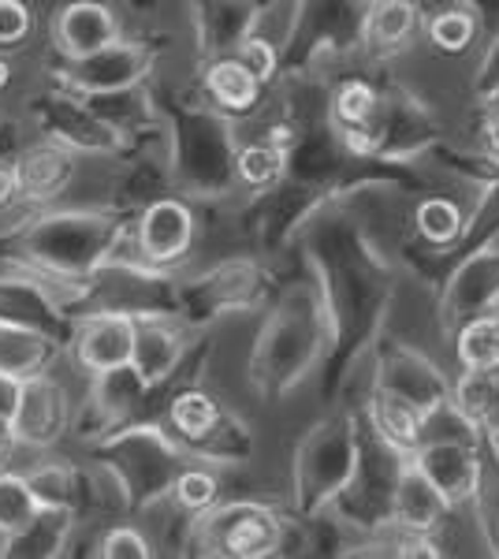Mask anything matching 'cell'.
<instances>
[{"label": "cell", "mask_w": 499, "mask_h": 559, "mask_svg": "<svg viewBox=\"0 0 499 559\" xmlns=\"http://www.w3.org/2000/svg\"><path fill=\"white\" fill-rule=\"evenodd\" d=\"M134 216L105 210H45L0 228V269L26 265L60 280H90L108 265Z\"/></svg>", "instance_id": "1"}, {"label": "cell", "mask_w": 499, "mask_h": 559, "mask_svg": "<svg viewBox=\"0 0 499 559\" xmlns=\"http://www.w3.org/2000/svg\"><path fill=\"white\" fill-rule=\"evenodd\" d=\"M161 112H165L168 131V157H171V179L176 194L183 198H221L239 187L235 173V139L231 116L205 102L202 90H168L157 86Z\"/></svg>", "instance_id": "2"}, {"label": "cell", "mask_w": 499, "mask_h": 559, "mask_svg": "<svg viewBox=\"0 0 499 559\" xmlns=\"http://www.w3.org/2000/svg\"><path fill=\"white\" fill-rule=\"evenodd\" d=\"M90 459L116 477L127 515H146L171 500L176 477L190 463V452L165 421H134L90 444Z\"/></svg>", "instance_id": "3"}, {"label": "cell", "mask_w": 499, "mask_h": 559, "mask_svg": "<svg viewBox=\"0 0 499 559\" xmlns=\"http://www.w3.org/2000/svg\"><path fill=\"white\" fill-rule=\"evenodd\" d=\"M324 340V313L313 292H292L272 310L250 355V381L261 395H284L313 366Z\"/></svg>", "instance_id": "4"}, {"label": "cell", "mask_w": 499, "mask_h": 559, "mask_svg": "<svg viewBox=\"0 0 499 559\" xmlns=\"http://www.w3.org/2000/svg\"><path fill=\"white\" fill-rule=\"evenodd\" d=\"M287 522L258 500H228L209 508L190 522L183 552L228 556V559H265L284 552Z\"/></svg>", "instance_id": "5"}, {"label": "cell", "mask_w": 499, "mask_h": 559, "mask_svg": "<svg viewBox=\"0 0 499 559\" xmlns=\"http://www.w3.org/2000/svg\"><path fill=\"white\" fill-rule=\"evenodd\" d=\"M26 116H31L38 139H49L57 146L79 153V157H97V160H116L131 146L112 123H105L97 116V108L86 102L83 94L68 86L49 83V90L26 102Z\"/></svg>", "instance_id": "6"}, {"label": "cell", "mask_w": 499, "mask_h": 559, "mask_svg": "<svg viewBox=\"0 0 499 559\" xmlns=\"http://www.w3.org/2000/svg\"><path fill=\"white\" fill-rule=\"evenodd\" d=\"M116 310L127 318H179V276L157 265H123L108 261L86 280L83 313Z\"/></svg>", "instance_id": "7"}, {"label": "cell", "mask_w": 499, "mask_h": 559, "mask_svg": "<svg viewBox=\"0 0 499 559\" xmlns=\"http://www.w3.org/2000/svg\"><path fill=\"white\" fill-rule=\"evenodd\" d=\"M134 421H161V407L153 388L139 377V369L120 366L108 373H94L86 400L75 407L71 437H79L83 444H97V440L112 437Z\"/></svg>", "instance_id": "8"}, {"label": "cell", "mask_w": 499, "mask_h": 559, "mask_svg": "<svg viewBox=\"0 0 499 559\" xmlns=\"http://www.w3.org/2000/svg\"><path fill=\"white\" fill-rule=\"evenodd\" d=\"M269 295V276L258 261L231 258L198 276L179 280V321L190 329H209L224 313L258 306Z\"/></svg>", "instance_id": "9"}, {"label": "cell", "mask_w": 499, "mask_h": 559, "mask_svg": "<svg viewBox=\"0 0 499 559\" xmlns=\"http://www.w3.org/2000/svg\"><path fill=\"white\" fill-rule=\"evenodd\" d=\"M157 60H161V52L153 41L116 38L112 45H105V49L90 52V57L60 60V64L52 68V83L75 90V94H83V97L112 94V90L153 83Z\"/></svg>", "instance_id": "10"}, {"label": "cell", "mask_w": 499, "mask_h": 559, "mask_svg": "<svg viewBox=\"0 0 499 559\" xmlns=\"http://www.w3.org/2000/svg\"><path fill=\"white\" fill-rule=\"evenodd\" d=\"M354 432L343 421L317 426L298 448L295 463V500L302 511H317L332 500L354 474Z\"/></svg>", "instance_id": "11"}, {"label": "cell", "mask_w": 499, "mask_h": 559, "mask_svg": "<svg viewBox=\"0 0 499 559\" xmlns=\"http://www.w3.org/2000/svg\"><path fill=\"white\" fill-rule=\"evenodd\" d=\"M75 421V407L68 400V388H63L52 373H34L20 384V403L12 414L15 440L23 448L45 452V448L60 444L71 432Z\"/></svg>", "instance_id": "12"}, {"label": "cell", "mask_w": 499, "mask_h": 559, "mask_svg": "<svg viewBox=\"0 0 499 559\" xmlns=\"http://www.w3.org/2000/svg\"><path fill=\"white\" fill-rule=\"evenodd\" d=\"M134 236L146 254L150 265L176 269L198 239V216L190 198L183 194H165L157 202H150L146 210L134 216Z\"/></svg>", "instance_id": "13"}, {"label": "cell", "mask_w": 499, "mask_h": 559, "mask_svg": "<svg viewBox=\"0 0 499 559\" xmlns=\"http://www.w3.org/2000/svg\"><path fill=\"white\" fill-rule=\"evenodd\" d=\"M0 324L34 329L71 344L75 318L57 302V295L23 269H0Z\"/></svg>", "instance_id": "14"}, {"label": "cell", "mask_w": 499, "mask_h": 559, "mask_svg": "<svg viewBox=\"0 0 499 559\" xmlns=\"http://www.w3.org/2000/svg\"><path fill=\"white\" fill-rule=\"evenodd\" d=\"M134 332H139V321L127 318V313L94 310L75 321V336H71L68 350L75 358V366L86 369L90 377L108 373V369L131 366Z\"/></svg>", "instance_id": "15"}, {"label": "cell", "mask_w": 499, "mask_h": 559, "mask_svg": "<svg viewBox=\"0 0 499 559\" xmlns=\"http://www.w3.org/2000/svg\"><path fill=\"white\" fill-rule=\"evenodd\" d=\"M12 168L15 179H20V202L34 205V210H45V205L60 202L68 194L79 168V153L63 150L49 139H38L15 153Z\"/></svg>", "instance_id": "16"}, {"label": "cell", "mask_w": 499, "mask_h": 559, "mask_svg": "<svg viewBox=\"0 0 499 559\" xmlns=\"http://www.w3.org/2000/svg\"><path fill=\"white\" fill-rule=\"evenodd\" d=\"M123 38L120 20L105 0H68L52 20V49L60 60H79Z\"/></svg>", "instance_id": "17"}, {"label": "cell", "mask_w": 499, "mask_h": 559, "mask_svg": "<svg viewBox=\"0 0 499 559\" xmlns=\"http://www.w3.org/2000/svg\"><path fill=\"white\" fill-rule=\"evenodd\" d=\"M190 324L179 318H139V332H134V358L131 366L150 388H161L183 362L190 350Z\"/></svg>", "instance_id": "18"}, {"label": "cell", "mask_w": 499, "mask_h": 559, "mask_svg": "<svg viewBox=\"0 0 499 559\" xmlns=\"http://www.w3.org/2000/svg\"><path fill=\"white\" fill-rule=\"evenodd\" d=\"M198 90L205 94V102L213 108H221L231 120H242L253 108H261V94H265V83H261L253 71L242 64L235 52H224V57H213L202 64V79H198Z\"/></svg>", "instance_id": "19"}, {"label": "cell", "mask_w": 499, "mask_h": 559, "mask_svg": "<svg viewBox=\"0 0 499 559\" xmlns=\"http://www.w3.org/2000/svg\"><path fill=\"white\" fill-rule=\"evenodd\" d=\"M79 519L63 508H41L38 515L0 540V559H60L71 552Z\"/></svg>", "instance_id": "20"}, {"label": "cell", "mask_w": 499, "mask_h": 559, "mask_svg": "<svg viewBox=\"0 0 499 559\" xmlns=\"http://www.w3.org/2000/svg\"><path fill=\"white\" fill-rule=\"evenodd\" d=\"M63 350H68V344L57 336L0 324V373L15 377V381H26L34 373H49L63 358Z\"/></svg>", "instance_id": "21"}, {"label": "cell", "mask_w": 499, "mask_h": 559, "mask_svg": "<svg viewBox=\"0 0 499 559\" xmlns=\"http://www.w3.org/2000/svg\"><path fill=\"white\" fill-rule=\"evenodd\" d=\"M417 466H421V471L429 474V481L448 496V503L466 500L477 485L474 455L459 444H448V440H440V444H425L421 455H417Z\"/></svg>", "instance_id": "22"}, {"label": "cell", "mask_w": 499, "mask_h": 559, "mask_svg": "<svg viewBox=\"0 0 499 559\" xmlns=\"http://www.w3.org/2000/svg\"><path fill=\"white\" fill-rule=\"evenodd\" d=\"M443 508H451L448 496H443L437 485L429 481V474L421 471V466H406L403 474H399V485H395V519L403 522L406 530H414V534H425V530L432 526Z\"/></svg>", "instance_id": "23"}, {"label": "cell", "mask_w": 499, "mask_h": 559, "mask_svg": "<svg viewBox=\"0 0 499 559\" xmlns=\"http://www.w3.org/2000/svg\"><path fill=\"white\" fill-rule=\"evenodd\" d=\"M417 8L414 0H373L361 15V41L373 52H395L414 38Z\"/></svg>", "instance_id": "24"}, {"label": "cell", "mask_w": 499, "mask_h": 559, "mask_svg": "<svg viewBox=\"0 0 499 559\" xmlns=\"http://www.w3.org/2000/svg\"><path fill=\"white\" fill-rule=\"evenodd\" d=\"M235 173H239V187L269 191L292 176V150L272 146V142H239Z\"/></svg>", "instance_id": "25"}, {"label": "cell", "mask_w": 499, "mask_h": 559, "mask_svg": "<svg viewBox=\"0 0 499 559\" xmlns=\"http://www.w3.org/2000/svg\"><path fill=\"white\" fill-rule=\"evenodd\" d=\"M216 418H221V407H216L213 395L202 392V384L176 392L168 400V411H165V426L176 432L183 448H190L194 440H202L205 432L216 426Z\"/></svg>", "instance_id": "26"}, {"label": "cell", "mask_w": 499, "mask_h": 559, "mask_svg": "<svg viewBox=\"0 0 499 559\" xmlns=\"http://www.w3.org/2000/svg\"><path fill=\"white\" fill-rule=\"evenodd\" d=\"M190 459H202L209 466H228V463H239V459L250 455V429L242 426L235 414L221 411V418H216V426L205 432L202 440H194V444L187 448Z\"/></svg>", "instance_id": "27"}, {"label": "cell", "mask_w": 499, "mask_h": 559, "mask_svg": "<svg viewBox=\"0 0 499 559\" xmlns=\"http://www.w3.org/2000/svg\"><path fill=\"white\" fill-rule=\"evenodd\" d=\"M168 503L190 519H198V515H205L209 508H216V503H221V477H216V466L202 463V459H190L176 477V489H171Z\"/></svg>", "instance_id": "28"}, {"label": "cell", "mask_w": 499, "mask_h": 559, "mask_svg": "<svg viewBox=\"0 0 499 559\" xmlns=\"http://www.w3.org/2000/svg\"><path fill=\"white\" fill-rule=\"evenodd\" d=\"M373 418H377V429L388 444L395 448H417L421 444V429H425V418L421 411L414 407V400L399 392H384L373 407Z\"/></svg>", "instance_id": "29"}, {"label": "cell", "mask_w": 499, "mask_h": 559, "mask_svg": "<svg viewBox=\"0 0 499 559\" xmlns=\"http://www.w3.org/2000/svg\"><path fill=\"white\" fill-rule=\"evenodd\" d=\"M38 511L41 503L31 489V481H26V474L0 471V540L12 537L15 530H23Z\"/></svg>", "instance_id": "30"}, {"label": "cell", "mask_w": 499, "mask_h": 559, "mask_svg": "<svg viewBox=\"0 0 499 559\" xmlns=\"http://www.w3.org/2000/svg\"><path fill=\"white\" fill-rule=\"evenodd\" d=\"M459 362L477 373H496L499 369V321L477 318L462 329L459 336Z\"/></svg>", "instance_id": "31"}, {"label": "cell", "mask_w": 499, "mask_h": 559, "mask_svg": "<svg viewBox=\"0 0 499 559\" xmlns=\"http://www.w3.org/2000/svg\"><path fill=\"white\" fill-rule=\"evenodd\" d=\"M414 221H417V231H421L432 247H448L462 231V210L451 198H425V202L417 205Z\"/></svg>", "instance_id": "32"}, {"label": "cell", "mask_w": 499, "mask_h": 559, "mask_svg": "<svg viewBox=\"0 0 499 559\" xmlns=\"http://www.w3.org/2000/svg\"><path fill=\"white\" fill-rule=\"evenodd\" d=\"M97 556L102 559H153L150 537L131 522H112L97 534Z\"/></svg>", "instance_id": "33"}, {"label": "cell", "mask_w": 499, "mask_h": 559, "mask_svg": "<svg viewBox=\"0 0 499 559\" xmlns=\"http://www.w3.org/2000/svg\"><path fill=\"white\" fill-rule=\"evenodd\" d=\"M231 52H235V57H239L242 64H247L265 86L280 75V68H284V49H280V45H272L269 38H261V34H247V38L235 45Z\"/></svg>", "instance_id": "34"}, {"label": "cell", "mask_w": 499, "mask_h": 559, "mask_svg": "<svg viewBox=\"0 0 499 559\" xmlns=\"http://www.w3.org/2000/svg\"><path fill=\"white\" fill-rule=\"evenodd\" d=\"M429 38L443 52H462L470 41H474V20H470L466 12H459V8L440 12L437 20H432V26H429Z\"/></svg>", "instance_id": "35"}, {"label": "cell", "mask_w": 499, "mask_h": 559, "mask_svg": "<svg viewBox=\"0 0 499 559\" xmlns=\"http://www.w3.org/2000/svg\"><path fill=\"white\" fill-rule=\"evenodd\" d=\"M34 34V12L26 0H0V49H20Z\"/></svg>", "instance_id": "36"}, {"label": "cell", "mask_w": 499, "mask_h": 559, "mask_svg": "<svg viewBox=\"0 0 499 559\" xmlns=\"http://www.w3.org/2000/svg\"><path fill=\"white\" fill-rule=\"evenodd\" d=\"M15 202H20V179H15L12 160H0V213Z\"/></svg>", "instance_id": "37"}, {"label": "cell", "mask_w": 499, "mask_h": 559, "mask_svg": "<svg viewBox=\"0 0 499 559\" xmlns=\"http://www.w3.org/2000/svg\"><path fill=\"white\" fill-rule=\"evenodd\" d=\"M20 384L23 381L0 373V414H4V418H12V414H15V403H20Z\"/></svg>", "instance_id": "38"}, {"label": "cell", "mask_w": 499, "mask_h": 559, "mask_svg": "<svg viewBox=\"0 0 499 559\" xmlns=\"http://www.w3.org/2000/svg\"><path fill=\"white\" fill-rule=\"evenodd\" d=\"M20 444V440H15V429H12V418H4V414H0V463H4L8 455H12V448Z\"/></svg>", "instance_id": "39"}, {"label": "cell", "mask_w": 499, "mask_h": 559, "mask_svg": "<svg viewBox=\"0 0 499 559\" xmlns=\"http://www.w3.org/2000/svg\"><path fill=\"white\" fill-rule=\"evenodd\" d=\"M8 83H12V64H8V60H0V94L8 90Z\"/></svg>", "instance_id": "40"}, {"label": "cell", "mask_w": 499, "mask_h": 559, "mask_svg": "<svg viewBox=\"0 0 499 559\" xmlns=\"http://www.w3.org/2000/svg\"><path fill=\"white\" fill-rule=\"evenodd\" d=\"M492 112H496V120H499V86H496V94H492Z\"/></svg>", "instance_id": "41"}, {"label": "cell", "mask_w": 499, "mask_h": 559, "mask_svg": "<svg viewBox=\"0 0 499 559\" xmlns=\"http://www.w3.org/2000/svg\"><path fill=\"white\" fill-rule=\"evenodd\" d=\"M131 4H139V8H150V0H131Z\"/></svg>", "instance_id": "42"}]
</instances>
